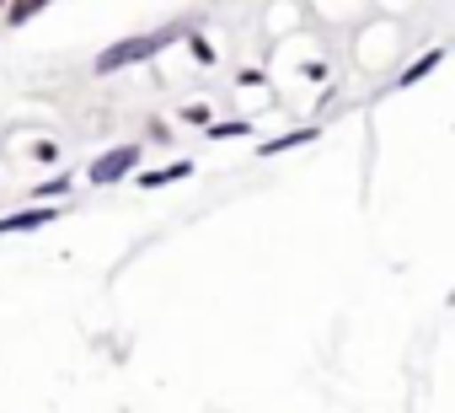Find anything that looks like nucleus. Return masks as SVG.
Instances as JSON below:
<instances>
[{
	"label": "nucleus",
	"instance_id": "7ed1b4c3",
	"mask_svg": "<svg viewBox=\"0 0 455 413\" xmlns=\"http://www.w3.org/2000/svg\"><path fill=\"white\" fill-rule=\"evenodd\" d=\"M54 210H28V215H6L0 221V237H12V231H33V226H49Z\"/></svg>",
	"mask_w": 455,
	"mask_h": 413
},
{
	"label": "nucleus",
	"instance_id": "f257e3e1",
	"mask_svg": "<svg viewBox=\"0 0 455 413\" xmlns=\"http://www.w3.org/2000/svg\"><path fill=\"white\" fill-rule=\"evenodd\" d=\"M172 44V33H140V38H129V44H118V49H108V54H97V76H108V70H124V65H140V60H150L156 49H166Z\"/></svg>",
	"mask_w": 455,
	"mask_h": 413
},
{
	"label": "nucleus",
	"instance_id": "f03ea898",
	"mask_svg": "<svg viewBox=\"0 0 455 413\" xmlns=\"http://www.w3.org/2000/svg\"><path fill=\"white\" fill-rule=\"evenodd\" d=\"M140 161V150L134 145H118V150H108V156H97V166H92V177L97 182H113V177H124L129 166Z\"/></svg>",
	"mask_w": 455,
	"mask_h": 413
},
{
	"label": "nucleus",
	"instance_id": "39448f33",
	"mask_svg": "<svg viewBox=\"0 0 455 413\" xmlns=\"http://www.w3.org/2000/svg\"><path fill=\"white\" fill-rule=\"evenodd\" d=\"M434 65H439V54H428V60H418V65H412V70H407V76H402V86H412V81H418V76H428V70H434Z\"/></svg>",
	"mask_w": 455,
	"mask_h": 413
},
{
	"label": "nucleus",
	"instance_id": "20e7f679",
	"mask_svg": "<svg viewBox=\"0 0 455 413\" xmlns=\"http://www.w3.org/2000/svg\"><path fill=\"white\" fill-rule=\"evenodd\" d=\"M311 140V129H300V134H290V140H268L263 145V156H279V150H290V145H306Z\"/></svg>",
	"mask_w": 455,
	"mask_h": 413
}]
</instances>
